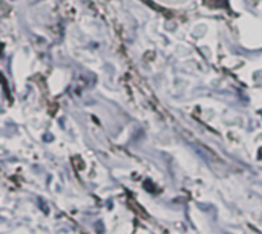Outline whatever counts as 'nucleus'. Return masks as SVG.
Wrapping results in <instances>:
<instances>
[]
</instances>
